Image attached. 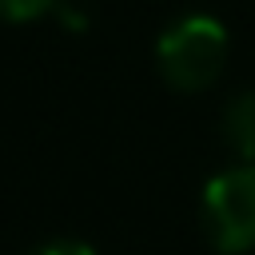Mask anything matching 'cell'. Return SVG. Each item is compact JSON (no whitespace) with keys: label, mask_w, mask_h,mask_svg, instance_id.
<instances>
[{"label":"cell","mask_w":255,"mask_h":255,"mask_svg":"<svg viewBox=\"0 0 255 255\" xmlns=\"http://www.w3.org/2000/svg\"><path fill=\"white\" fill-rule=\"evenodd\" d=\"M155 64L175 92H203L219 80L227 64V28L207 12L179 16L163 28L155 44Z\"/></svg>","instance_id":"obj_1"},{"label":"cell","mask_w":255,"mask_h":255,"mask_svg":"<svg viewBox=\"0 0 255 255\" xmlns=\"http://www.w3.org/2000/svg\"><path fill=\"white\" fill-rule=\"evenodd\" d=\"M203 231L219 255H243L255 247V163H231L203 187Z\"/></svg>","instance_id":"obj_2"},{"label":"cell","mask_w":255,"mask_h":255,"mask_svg":"<svg viewBox=\"0 0 255 255\" xmlns=\"http://www.w3.org/2000/svg\"><path fill=\"white\" fill-rule=\"evenodd\" d=\"M219 135L235 155V163H255V92H235L223 104Z\"/></svg>","instance_id":"obj_3"},{"label":"cell","mask_w":255,"mask_h":255,"mask_svg":"<svg viewBox=\"0 0 255 255\" xmlns=\"http://www.w3.org/2000/svg\"><path fill=\"white\" fill-rule=\"evenodd\" d=\"M56 4L60 0H0V20H36Z\"/></svg>","instance_id":"obj_4"},{"label":"cell","mask_w":255,"mask_h":255,"mask_svg":"<svg viewBox=\"0 0 255 255\" xmlns=\"http://www.w3.org/2000/svg\"><path fill=\"white\" fill-rule=\"evenodd\" d=\"M32 255H96V251L88 243H80V239H52V243L36 247Z\"/></svg>","instance_id":"obj_5"}]
</instances>
